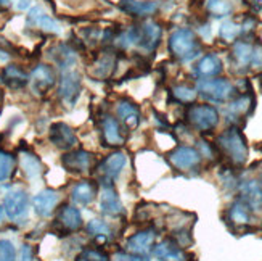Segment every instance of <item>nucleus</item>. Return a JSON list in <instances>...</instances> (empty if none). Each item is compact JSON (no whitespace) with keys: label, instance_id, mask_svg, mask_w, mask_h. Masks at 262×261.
Returning a JSON list of instances; mask_svg holds the SVG:
<instances>
[{"label":"nucleus","instance_id":"nucleus-1","mask_svg":"<svg viewBox=\"0 0 262 261\" xmlns=\"http://www.w3.org/2000/svg\"><path fill=\"white\" fill-rule=\"evenodd\" d=\"M219 152L233 166H243L248 160V145L240 128L232 126L225 129L217 137Z\"/></svg>","mask_w":262,"mask_h":261},{"label":"nucleus","instance_id":"nucleus-2","mask_svg":"<svg viewBox=\"0 0 262 261\" xmlns=\"http://www.w3.org/2000/svg\"><path fill=\"white\" fill-rule=\"evenodd\" d=\"M169 52L179 62H190L200 55L201 44L191 29L179 28L169 37Z\"/></svg>","mask_w":262,"mask_h":261},{"label":"nucleus","instance_id":"nucleus-3","mask_svg":"<svg viewBox=\"0 0 262 261\" xmlns=\"http://www.w3.org/2000/svg\"><path fill=\"white\" fill-rule=\"evenodd\" d=\"M130 45H137L145 52H155L163 37V28L153 19H146L142 25L132 26L126 31Z\"/></svg>","mask_w":262,"mask_h":261},{"label":"nucleus","instance_id":"nucleus-4","mask_svg":"<svg viewBox=\"0 0 262 261\" xmlns=\"http://www.w3.org/2000/svg\"><path fill=\"white\" fill-rule=\"evenodd\" d=\"M196 90L203 98H206L211 104H227V102H230L232 98L238 95L236 87L229 79H224V77L200 81L196 86Z\"/></svg>","mask_w":262,"mask_h":261},{"label":"nucleus","instance_id":"nucleus-5","mask_svg":"<svg viewBox=\"0 0 262 261\" xmlns=\"http://www.w3.org/2000/svg\"><path fill=\"white\" fill-rule=\"evenodd\" d=\"M185 118L193 129L200 132H212L219 124V111L212 105H190Z\"/></svg>","mask_w":262,"mask_h":261},{"label":"nucleus","instance_id":"nucleus-6","mask_svg":"<svg viewBox=\"0 0 262 261\" xmlns=\"http://www.w3.org/2000/svg\"><path fill=\"white\" fill-rule=\"evenodd\" d=\"M126 165H127V155L126 153L121 152V150L111 152L97 166L98 180L103 184V187H111L113 180L122 173V169L126 168Z\"/></svg>","mask_w":262,"mask_h":261},{"label":"nucleus","instance_id":"nucleus-7","mask_svg":"<svg viewBox=\"0 0 262 261\" xmlns=\"http://www.w3.org/2000/svg\"><path fill=\"white\" fill-rule=\"evenodd\" d=\"M98 128H100V137H101V144L105 147H110V149H118L126 140V135H124V128L119 123L118 118L108 115L100 116L98 121Z\"/></svg>","mask_w":262,"mask_h":261},{"label":"nucleus","instance_id":"nucleus-8","mask_svg":"<svg viewBox=\"0 0 262 261\" xmlns=\"http://www.w3.org/2000/svg\"><path fill=\"white\" fill-rule=\"evenodd\" d=\"M4 210L7 218L13 223H21L28 218L29 211V198L28 194L21 189H13L5 194L4 198Z\"/></svg>","mask_w":262,"mask_h":261},{"label":"nucleus","instance_id":"nucleus-9","mask_svg":"<svg viewBox=\"0 0 262 261\" xmlns=\"http://www.w3.org/2000/svg\"><path fill=\"white\" fill-rule=\"evenodd\" d=\"M82 90L81 74L73 70H66L61 73L60 86H58V97L66 107H73Z\"/></svg>","mask_w":262,"mask_h":261},{"label":"nucleus","instance_id":"nucleus-10","mask_svg":"<svg viewBox=\"0 0 262 261\" xmlns=\"http://www.w3.org/2000/svg\"><path fill=\"white\" fill-rule=\"evenodd\" d=\"M254 104H256V100H254V95L251 94V90L236 95L235 98L229 102V107L225 110L227 119H229V123H232L233 126L240 124V121L246 119L253 113Z\"/></svg>","mask_w":262,"mask_h":261},{"label":"nucleus","instance_id":"nucleus-11","mask_svg":"<svg viewBox=\"0 0 262 261\" xmlns=\"http://www.w3.org/2000/svg\"><path fill=\"white\" fill-rule=\"evenodd\" d=\"M167 160H169L170 166L176 168L177 171L187 173V171H191V169L200 166L201 155L196 149H193V147L182 145V147L174 149L167 155Z\"/></svg>","mask_w":262,"mask_h":261},{"label":"nucleus","instance_id":"nucleus-12","mask_svg":"<svg viewBox=\"0 0 262 261\" xmlns=\"http://www.w3.org/2000/svg\"><path fill=\"white\" fill-rule=\"evenodd\" d=\"M82 214L76 207L73 205H63L58 213H56L55 218V228L61 234H71V232H77L82 228Z\"/></svg>","mask_w":262,"mask_h":261},{"label":"nucleus","instance_id":"nucleus-13","mask_svg":"<svg viewBox=\"0 0 262 261\" xmlns=\"http://www.w3.org/2000/svg\"><path fill=\"white\" fill-rule=\"evenodd\" d=\"M61 165L70 173L84 174L92 171L95 166V156L87 150H70L61 158Z\"/></svg>","mask_w":262,"mask_h":261},{"label":"nucleus","instance_id":"nucleus-14","mask_svg":"<svg viewBox=\"0 0 262 261\" xmlns=\"http://www.w3.org/2000/svg\"><path fill=\"white\" fill-rule=\"evenodd\" d=\"M56 83V74L49 65H37L29 76L31 90L36 95H45Z\"/></svg>","mask_w":262,"mask_h":261},{"label":"nucleus","instance_id":"nucleus-15","mask_svg":"<svg viewBox=\"0 0 262 261\" xmlns=\"http://www.w3.org/2000/svg\"><path fill=\"white\" fill-rule=\"evenodd\" d=\"M49 139L50 142L60 150L70 152L77 145V135L71 126H68L66 123H55L50 126L49 132Z\"/></svg>","mask_w":262,"mask_h":261},{"label":"nucleus","instance_id":"nucleus-16","mask_svg":"<svg viewBox=\"0 0 262 261\" xmlns=\"http://www.w3.org/2000/svg\"><path fill=\"white\" fill-rule=\"evenodd\" d=\"M116 115H118L119 123L122 124V128H126L127 131H134L140 126V121H142L140 108L129 98H121L118 102Z\"/></svg>","mask_w":262,"mask_h":261},{"label":"nucleus","instance_id":"nucleus-17","mask_svg":"<svg viewBox=\"0 0 262 261\" xmlns=\"http://www.w3.org/2000/svg\"><path fill=\"white\" fill-rule=\"evenodd\" d=\"M155 239H156V232L153 229H143L129 237L126 242V248L127 252L134 255L145 256L150 253V250H153Z\"/></svg>","mask_w":262,"mask_h":261},{"label":"nucleus","instance_id":"nucleus-18","mask_svg":"<svg viewBox=\"0 0 262 261\" xmlns=\"http://www.w3.org/2000/svg\"><path fill=\"white\" fill-rule=\"evenodd\" d=\"M240 200L249 211L262 210V184L259 180H246L240 186Z\"/></svg>","mask_w":262,"mask_h":261},{"label":"nucleus","instance_id":"nucleus-19","mask_svg":"<svg viewBox=\"0 0 262 261\" xmlns=\"http://www.w3.org/2000/svg\"><path fill=\"white\" fill-rule=\"evenodd\" d=\"M251 56H253V44L248 41H236L233 44L230 63L235 68V71L245 73L251 68Z\"/></svg>","mask_w":262,"mask_h":261},{"label":"nucleus","instance_id":"nucleus-20","mask_svg":"<svg viewBox=\"0 0 262 261\" xmlns=\"http://www.w3.org/2000/svg\"><path fill=\"white\" fill-rule=\"evenodd\" d=\"M153 255L159 261H188V253L176 240L166 239L153 247Z\"/></svg>","mask_w":262,"mask_h":261},{"label":"nucleus","instance_id":"nucleus-21","mask_svg":"<svg viewBox=\"0 0 262 261\" xmlns=\"http://www.w3.org/2000/svg\"><path fill=\"white\" fill-rule=\"evenodd\" d=\"M222 73V62L215 53H208L201 56L198 63L193 68V74L198 79L204 81V79H214Z\"/></svg>","mask_w":262,"mask_h":261},{"label":"nucleus","instance_id":"nucleus-22","mask_svg":"<svg viewBox=\"0 0 262 261\" xmlns=\"http://www.w3.org/2000/svg\"><path fill=\"white\" fill-rule=\"evenodd\" d=\"M60 202V194L53 189H45L32 198V207L39 216L49 218L50 214L55 211L56 205Z\"/></svg>","mask_w":262,"mask_h":261},{"label":"nucleus","instance_id":"nucleus-23","mask_svg":"<svg viewBox=\"0 0 262 261\" xmlns=\"http://www.w3.org/2000/svg\"><path fill=\"white\" fill-rule=\"evenodd\" d=\"M119 8L134 18H146L155 15L159 5L155 0H121Z\"/></svg>","mask_w":262,"mask_h":261},{"label":"nucleus","instance_id":"nucleus-24","mask_svg":"<svg viewBox=\"0 0 262 261\" xmlns=\"http://www.w3.org/2000/svg\"><path fill=\"white\" fill-rule=\"evenodd\" d=\"M100 211L110 218H119L124 214V207L119 195L113 187H103L100 195Z\"/></svg>","mask_w":262,"mask_h":261},{"label":"nucleus","instance_id":"nucleus-25","mask_svg":"<svg viewBox=\"0 0 262 261\" xmlns=\"http://www.w3.org/2000/svg\"><path fill=\"white\" fill-rule=\"evenodd\" d=\"M28 23L32 26H36L45 32H52V34H60L61 28L60 25L56 23L53 18H50L40 7H32L29 10V15H28Z\"/></svg>","mask_w":262,"mask_h":261},{"label":"nucleus","instance_id":"nucleus-26","mask_svg":"<svg viewBox=\"0 0 262 261\" xmlns=\"http://www.w3.org/2000/svg\"><path fill=\"white\" fill-rule=\"evenodd\" d=\"M97 194H98V187L95 183H92V180H81L71 190V200L76 205L87 207L97 198Z\"/></svg>","mask_w":262,"mask_h":261},{"label":"nucleus","instance_id":"nucleus-27","mask_svg":"<svg viewBox=\"0 0 262 261\" xmlns=\"http://www.w3.org/2000/svg\"><path fill=\"white\" fill-rule=\"evenodd\" d=\"M0 79L10 89H21L29 83V74L16 65H8L0 73Z\"/></svg>","mask_w":262,"mask_h":261},{"label":"nucleus","instance_id":"nucleus-28","mask_svg":"<svg viewBox=\"0 0 262 261\" xmlns=\"http://www.w3.org/2000/svg\"><path fill=\"white\" fill-rule=\"evenodd\" d=\"M50 56L52 60L58 65L63 71L71 70V68L76 65L77 62V55L74 52V49H71L68 44H58L50 50Z\"/></svg>","mask_w":262,"mask_h":261},{"label":"nucleus","instance_id":"nucleus-29","mask_svg":"<svg viewBox=\"0 0 262 261\" xmlns=\"http://www.w3.org/2000/svg\"><path fill=\"white\" fill-rule=\"evenodd\" d=\"M116 66V56L115 53L105 52L101 53L98 58L95 60V63L92 65V70H90V74L95 79H106L113 74Z\"/></svg>","mask_w":262,"mask_h":261},{"label":"nucleus","instance_id":"nucleus-30","mask_svg":"<svg viewBox=\"0 0 262 261\" xmlns=\"http://www.w3.org/2000/svg\"><path fill=\"white\" fill-rule=\"evenodd\" d=\"M19 166L23 169V173L26 174V177L29 179H36L42 174V163L39 158L34 155L32 152H21L19 155Z\"/></svg>","mask_w":262,"mask_h":261},{"label":"nucleus","instance_id":"nucleus-31","mask_svg":"<svg viewBox=\"0 0 262 261\" xmlns=\"http://www.w3.org/2000/svg\"><path fill=\"white\" fill-rule=\"evenodd\" d=\"M240 200H236L235 203H232V207L229 208V221L233 226H240V228H245V226L249 224L251 221V214Z\"/></svg>","mask_w":262,"mask_h":261},{"label":"nucleus","instance_id":"nucleus-32","mask_svg":"<svg viewBox=\"0 0 262 261\" xmlns=\"http://www.w3.org/2000/svg\"><path fill=\"white\" fill-rule=\"evenodd\" d=\"M204 7H206L208 13L214 18L229 16L233 11V4L230 2V0H206Z\"/></svg>","mask_w":262,"mask_h":261},{"label":"nucleus","instance_id":"nucleus-33","mask_svg":"<svg viewBox=\"0 0 262 261\" xmlns=\"http://www.w3.org/2000/svg\"><path fill=\"white\" fill-rule=\"evenodd\" d=\"M172 98L177 102V104H193L198 97V90L193 89L190 86H176L172 87Z\"/></svg>","mask_w":262,"mask_h":261},{"label":"nucleus","instance_id":"nucleus-34","mask_svg":"<svg viewBox=\"0 0 262 261\" xmlns=\"http://www.w3.org/2000/svg\"><path fill=\"white\" fill-rule=\"evenodd\" d=\"M15 166H16L15 156L5 150H0V183H4V180L11 177V174L15 171Z\"/></svg>","mask_w":262,"mask_h":261},{"label":"nucleus","instance_id":"nucleus-35","mask_svg":"<svg viewBox=\"0 0 262 261\" xmlns=\"http://www.w3.org/2000/svg\"><path fill=\"white\" fill-rule=\"evenodd\" d=\"M240 34H243V28L240 23L235 21H225L219 29V36L225 42H233Z\"/></svg>","mask_w":262,"mask_h":261},{"label":"nucleus","instance_id":"nucleus-36","mask_svg":"<svg viewBox=\"0 0 262 261\" xmlns=\"http://www.w3.org/2000/svg\"><path fill=\"white\" fill-rule=\"evenodd\" d=\"M85 229H87L89 235H92V237H108L111 234L110 226L103 219L89 221V224L85 226Z\"/></svg>","mask_w":262,"mask_h":261},{"label":"nucleus","instance_id":"nucleus-37","mask_svg":"<svg viewBox=\"0 0 262 261\" xmlns=\"http://www.w3.org/2000/svg\"><path fill=\"white\" fill-rule=\"evenodd\" d=\"M76 261H110V258L106 253L95 250V248H87V250L81 252V255L76 258Z\"/></svg>","mask_w":262,"mask_h":261},{"label":"nucleus","instance_id":"nucleus-38","mask_svg":"<svg viewBox=\"0 0 262 261\" xmlns=\"http://www.w3.org/2000/svg\"><path fill=\"white\" fill-rule=\"evenodd\" d=\"M16 252L10 240H0V261H15Z\"/></svg>","mask_w":262,"mask_h":261},{"label":"nucleus","instance_id":"nucleus-39","mask_svg":"<svg viewBox=\"0 0 262 261\" xmlns=\"http://www.w3.org/2000/svg\"><path fill=\"white\" fill-rule=\"evenodd\" d=\"M251 66L253 68H260L262 66V44L253 45V56H251Z\"/></svg>","mask_w":262,"mask_h":261},{"label":"nucleus","instance_id":"nucleus-40","mask_svg":"<svg viewBox=\"0 0 262 261\" xmlns=\"http://www.w3.org/2000/svg\"><path fill=\"white\" fill-rule=\"evenodd\" d=\"M32 259H34L32 247L28 245V244H25V245L21 247V250H19V253H18V256H16L15 261H32Z\"/></svg>","mask_w":262,"mask_h":261},{"label":"nucleus","instance_id":"nucleus-41","mask_svg":"<svg viewBox=\"0 0 262 261\" xmlns=\"http://www.w3.org/2000/svg\"><path fill=\"white\" fill-rule=\"evenodd\" d=\"M115 261H142V256L134 255L130 252H118L115 255Z\"/></svg>","mask_w":262,"mask_h":261},{"label":"nucleus","instance_id":"nucleus-42","mask_svg":"<svg viewBox=\"0 0 262 261\" xmlns=\"http://www.w3.org/2000/svg\"><path fill=\"white\" fill-rule=\"evenodd\" d=\"M5 218H7V214H5V210L4 207H0V228L5 224Z\"/></svg>","mask_w":262,"mask_h":261},{"label":"nucleus","instance_id":"nucleus-43","mask_svg":"<svg viewBox=\"0 0 262 261\" xmlns=\"http://www.w3.org/2000/svg\"><path fill=\"white\" fill-rule=\"evenodd\" d=\"M29 7V0H19V4H18V8L19 10H25Z\"/></svg>","mask_w":262,"mask_h":261},{"label":"nucleus","instance_id":"nucleus-44","mask_svg":"<svg viewBox=\"0 0 262 261\" xmlns=\"http://www.w3.org/2000/svg\"><path fill=\"white\" fill-rule=\"evenodd\" d=\"M249 4H251L254 8H260L262 7V0H249Z\"/></svg>","mask_w":262,"mask_h":261},{"label":"nucleus","instance_id":"nucleus-45","mask_svg":"<svg viewBox=\"0 0 262 261\" xmlns=\"http://www.w3.org/2000/svg\"><path fill=\"white\" fill-rule=\"evenodd\" d=\"M10 5V0H0V7H8Z\"/></svg>","mask_w":262,"mask_h":261},{"label":"nucleus","instance_id":"nucleus-46","mask_svg":"<svg viewBox=\"0 0 262 261\" xmlns=\"http://www.w3.org/2000/svg\"><path fill=\"white\" fill-rule=\"evenodd\" d=\"M259 83H260V89H262V74H260V77H259Z\"/></svg>","mask_w":262,"mask_h":261}]
</instances>
